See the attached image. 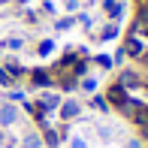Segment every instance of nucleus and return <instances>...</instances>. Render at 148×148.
<instances>
[{"mask_svg":"<svg viewBox=\"0 0 148 148\" xmlns=\"http://www.w3.org/2000/svg\"><path fill=\"white\" fill-rule=\"evenodd\" d=\"M18 118H21V112H18L15 103H3V106H0V127H12V124H18Z\"/></svg>","mask_w":148,"mask_h":148,"instance_id":"3","label":"nucleus"},{"mask_svg":"<svg viewBox=\"0 0 148 148\" xmlns=\"http://www.w3.org/2000/svg\"><path fill=\"white\" fill-rule=\"evenodd\" d=\"M21 39H18V36H9V39H6V49H12V51H18V49H21Z\"/></svg>","mask_w":148,"mask_h":148,"instance_id":"19","label":"nucleus"},{"mask_svg":"<svg viewBox=\"0 0 148 148\" xmlns=\"http://www.w3.org/2000/svg\"><path fill=\"white\" fill-rule=\"evenodd\" d=\"M121 49H124L127 58H136V60H139V55L145 51V39H142V27H139V24H133V27H130V33H127V39H124Z\"/></svg>","mask_w":148,"mask_h":148,"instance_id":"1","label":"nucleus"},{"mask_svg":"<svg viewBox=\"0 0 148 148\" xmlns=\"http://www.w3.org/2000/svg\"><path fill=\"white\" fill-rule=\"evenodd\" d=\"M85 94H97V79L94 76H82V85H79Z\"/></svg>","mask_w":148,"mask_h":148,"instance_id":"14","label":"nucleus"},{"mask_svg":"<svg viewBox=\"0 0 148 148\" xmlns=\"http://www.w3.org/2000/svg\"><path fill=\"white\" fill-rule=\"evenodd\" d=\"M139 60H142V64L148 66V45H145V51H142V55H139Z\"/></svg>","mask_w":148,"mask_h":148,"instance_id":"24","label":"nucleus"},{"mask_svg":"<svg viewBox=\"0 0 148 148\" xmlns=\"http://www.w3.org/2000/svg\"><path fill=\"white\" fill-rule=\"evenodd\" d=\"M0 85H3V88H12V85H15V79L9 76V70H6V66H0Z\"/></svg>","mask_w":148,"mask_h":148,"instance_id":"17","label":"nucleus"},{"mask_svg":"<svg viewBox=\"0 0 148 148\" xmlns=\"http://www.w3.org/2000/svg\"><path fill=\"white\" fill-rule=\"evenodd\" d=\"M60 136H64V130H51V127H49V124H45V127H42V142H49L51 148H55V145L60 142Z\"/></svg>","mask_w":148,"mask_h":148,"instance_id":"9","label":"nucleus"},{"mask_svg":"<svg viewBox=\"0 0 148 148\" xmlns=\"http://www.w3.org/2000/svg\"><path fill=\"white\" fill-rule=\"evenodd\" d=\"M21 148H42V136L39 133H27L21 139Z\"/></svg>","mask_w":148,"mask_h":148,"instance_id":"10","label":"nucleus"},{"mask_svg":"<svg viewBox=\"0 0 148 148\" xmlns=\"http://www.w3.org/2000/svg\"><path fill=\"white\" fill-rule=\"evenodd\" d=\"M142 139H148V124H142Z\"/></svg>","mask_w":148,"mask_h":148,"instance_id":"26","label":"nucleus"},{"mask_svg":"<svg viewBox=\"0 0 148 148\" xmlns=\"http://www.w3.org/2000/svg\"><path fill=\"white\" fill-rule=\"evenodd\" d=\"M91 109H97V112H109V100H106L103 94H94V97H91Z\"/></svg>","mask_w":148,"mask_h":148,"instance_id":"11","label":"nucleus"},{"mask_svg":"<svg viewBox=\"0 0 148 148\" xmlns=\"http://www.w3.org/2000/svg\"><path fill=\"white\" fill-rule=\"evenodd\" d=\"M66 9H79V0H66Z\"/></svg>","mask_w":148,"mask_h":148,"instance_id":"25","label":"nucleus"},{"mask_svg":"<svg viewBox=\"0 0 148 148\" xmlns=\"http://www.w3.org/2000/svg\"><path fill=\"white\" fill-rule=\"evenodd\" d=\"M60 103H64V100H60V94H55V91H45L42 97L36 100V106H39V112H42V115H49V112L60 109Z\"/></svg>","mask_w":148,"mask_h":148,"instance_id":"2","label":"nucleus"},{"mask_svg":"<svg viewBox=\"0 0 148 148\" xmlns=\"http://www.w3.org/2000/svg\"><path fill=\"white\" fill-rule=\"evenodd\" d=\"M127 97H130V94H127L124 88H121L118 82H115V85L109 88V94H106V100H109V106H115V109H121V106L127 103Z\"/></svg>","mask_w":148,"mask_h":148,"instance_id":"5","label":"nucleus"},{"mask_svg":"<svg viewBox=\"0 0 148 148\" xmlns=\"http://www.w3.org/2000/svg\"><path fill=\"white\" fill-rule=\"evenodd\" d=\"M124 58H127V55H124V49H118V51H115V58H112V64H124Z\"/></svg>","mask_w":148,"mask_h":148,"instance_id":"22","label":"nucleus"},{"mask_svg":"<svg viewBox=\"0 0 148 148\" xmlns=\"http://www.w3.org/2000/svg\"><path fill=\"white\" fill-rule=\"evenodd\" d=\"M94 64H97L100 70H112V66H115V64H112V58H109V55H97V58H94Z\"/></svg>","mask_w":148,"mask_h":148,"instance_id":"16","label":"nucleus"},{"mask_svg":"<svg viewBox=\"0 0 148 148\" xmlns=\"http://www.w3.org/2000/svg\"><path fill=\"white\" fill-rule=\"evenodd\" d=\"M118 85H121V88H124L127 94H130V91H139V88H142V79H139V73L124 70V73L118 76Z\"/></svg>","mask_w":148,"mask_h":148,"instance_id":"4","label":"nucleus"},{"mask_svg":"<svg viewBox=\"0 0 148 148\" xmlns=\"http://www.w3.org/2000/svg\"><path fill=\"white\" fill-rule=\"evenodd\" d=\"M118 36V21H112V24H106V27H100V39H115Z\"/></svg>","mask_w":148,"mask_h":148,"instance_id":"12","label":"nucleus"},{"mask_svg":"<svg viewBox=\"0 0 148 148\" xmlns=\"http://www.w3.org/2000/svg\"><path fill=\"white\" fill-rule=\"evenodd\" d=\"M30 82L36 85V88H51V73L49 70H33L30 73Z\"/></svg>","mask_w":148,"mask_h":148,"instance_id":"8","label":"nucleus"},{"mask_svg":"<svg viewBox=\"0 0 148 148\" xmlns=\"http://www.w3.org/2000/svg\"><path fill=\"white\" fill-rule=\"evenodd\" d=\"M142 88H145V91H148V82H142Z\"/></svg>","mask_w":148,"mask_h":148,"instance_id":"28","label":"nucleus"},{"mask_svg":"<svg viewBox=\"0 0 148 148\" xmlns=\"http://www.w3.org/2000/svg\"><path fill=\"white\" fill-rule=\"evenodd\" d=\"M58 112H60V118H64V121H73V118L82 115V103H76V100H64Z\"/></svg>","mask_w":148,"mask_h":148,"instance_id":"6","label":"nucleus"},{"mask_svg":"<svg viewBox=\"0 0 148 148\" xmlns=\"http://www.w3.org/2000/svg\"><path fill=\"white\" fill-rule=\"evenodd\" d=\"M0 145H6V133H0Z\"/></svg>","mask_w":148,"mask_h":148,"instance_id":"27","label":"nucleus"},{"mask_svg":"<svg viewBox=\"0 0 148 148\" xmlns=\"http://www.w3.org/2000/svg\"><path fill=\"white\" fill-rule=\"evenodd\" d=\"M127 148H142V142H139V139H130V142H127Z\"/></svg>","mask_w":148,"mask_h":148,"instance_id":"23","label":"nucleus"},{"mask_svg":"<svg viewBox=\"0 0 148 148\" xmlns=\"http://www.w3.org/2000/svg\"><path fill=\"white\" fill-rule=\"evenodd\" d=\"M103 12L112 21H121V18H124V3H121V0H103Z\"/></svg>","mask_w":148,"mask_h":148,"instance_id":"7","label":"nucleus"},{"mask_svg":"<svg viewBox=\"0 0 148 148\" xmlns=\"http://www.w3.org/2000/svg\"><path fill=\"white\" fill-rule=\"evenodd\" d=\"M70 148H88V142H85L82 136H73L70 139Z\"/></svg>","mask_w":148,"mask_h":148,"instance_id":"20","label":"nucleus"},{"mask_svg":"<svg viewBox=\"0 0 148 148\" xmlns=\"http://www.w3.org/2000/svg\"><path fill=\"white\" fill-rule=\"evenodd\" d=\"M39 55H42V58H49L51 55V51H55V39H42V42H39Z\"/></svg>","mask_w":148,"mask_h":148,"instance_id":"15","label":"nucleus"},{"mask_svg":"<svg viewBox=\"0 0 148 148\" xmlns=\"http://www.w3.org/2000/svg\"><path fill=\"white\" fill-rule=\"evenodd\" d=\"M97 133H100V139H106V142L112 139V127H97Z\"/></svg>","mask_w":148,"mask_h":148,"instance_id":"21","label":"nucleus"},{"mask_svg":"<svg viewBox=\"0 0 148 148\" xmlns=\"http://www.w3.org/2000/svg\"><path fill=\"white\" fill-rule=\"evenodd\" d=\"M3 66H6V70H9V76H12V79H21V76H24V66L18 64V60H6Z\"/></svg>","mask_w":148,"mask_h":148,"instance_id":"13","label":"nucleus"},{"mask_svg":"<svg viewBox=\"0 0 148 148\" xmlns=\"http://www.w3.org/2000/svg\"><path fill=\"white\" fill-rule=\"evenodd\" d=\"M73 24H76V15H70V18H60V21L55 24V27H58V30H70Z\"/></svg>","mask_w":148,"mask_h":148,"instance_id":"18","label":"nucleus"}]
</instances>
